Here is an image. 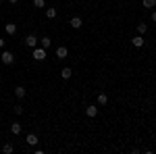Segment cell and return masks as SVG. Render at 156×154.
I'll return each mask as SVG.
<instances>
[{
  "mask_svg": "<svg viewBox=\"0 0 156 154\" xmlns=\"http://www.w3.org/2000/svg\"><path fill=\"white\" fill-rule=\"evenodd\" d=\"M0 60H2L4 65H12V63H15V54H12L11 50H2V52H0Z\"/></svg>",
  "mask_w": 156,
  "mask_h": 154,
  "instance_id": "6da1fadb",
  "label": "cell"
},
{
  "mask_svg": "<svg viewBox=\"0 0 156 154\" xmlns=\"http://www.w3.org/2000/svg\"><path fill=\"white\" fill-rule=\"evenodd\" d=\"M44 59H46V48L36 46V48H34V60H37V63H42Z\"/></svg>",
  "mask_w": 156,
  "mask_h": 154,
  "instance_id": "7a4b0ae2",
  "label": "cell"
},
{
  "mask_svg": "<svg viewBox=\"0 0 156 154\" xmlns=\"http://www.w3.org/2000/svg\"><path fill=\"white\" fill-rule=\"evenodd\" d=\"M37 44H40V38H37L36 34H29V36L25 38V46L27 48H36Z\"/></svg>",
  "mask_w": 156,
  "mask_h": 154,
  "instance_id": "3957f363",
  "label": "cell"
},
{
  "mask_svg": "<svg viewBox=\"0 0 156 154\" xmlns=\"http://www.w3.org/2000/svg\"><path fill=\"white\" fill-rule=\"evenodd\" d=\"M98 110H100L98 104H87V106H85V115L90 119H94V117H98Z\"/></svg>",
  "mask_w": 156,
  "mask_h": 154,
  "instance_id": "277c9868",
  "label": "cell"
},
{
  "mask_svg": "<svg viewBox=\"0 0 156 154\" xmlns=\"http://www.w3.org/2000/svg\"><path fill=\"white\" fill-rule=\"evenodd\" d=\"M67 56H69V48L67 46H58L56 48V59L58 60H65Z\"/></svg>",
  "mask_w": 156,
  "mask_h": 154,
  "instance_id": "5b68a950",
  "label": "cell"
},
{
  "mask_svg": "<svg viewBox=\"0 0 156 154\" xmlns=\"http://www.w3.org/2000/svg\"><path fill=\"white\" fill-rule=\"evenodd\" d=\"M69 25H71L73 29H79V27H81V25H83V19H81V17H77V15H75V17H71V21H69Z\"/></svg>",
  "mask_w": 156,
  "mask_h": 154,
  "instance_id": "8992f818",
  "label": "cell"
},
{
  "mask_svg": "<svg viewBox=\"0 0 156 154\" xmlns=\"http://www.w3.org/2000/svg\"><path fill=\"white\" fill-rule=\"evenodd\" d=\"M25 142H27V146H37V135L36 133H27V138H25Z\"/></svg>",
  "mask_w": 156,
  "mask_h": 154,
  "instance_id": "52a82bcc",
  "label": "cell"
},
{
  "mask_svg": "<svg viewBox=\"0 0 156 154\" xmlns=\"http://www.w3.org/2000/svg\"><path fill=\"white\" fill-rule=\"evenodd\" d=\"M25 94H27V90H25L23 85H17V88H15V96H17L19 100H23V98H25Z\"/></svg>",
  "mask_w": 156,
  "mask_h": 154,
  "instance_id": "ba28073f",
  "label": "cell"
},
{
  "mask_svg": "<svg viewBox=\"0 0 156 154\" xmlns=\"http://www.w3.org/2000/svg\"><path fill=\"white\" fill-rule=\"evenodd\" d=\"M56 15H58V11L54 6H46V19H56Z\"/></svg>",
  "mask_w": 156,
  "mask_h": 154,
  "instance_id": "9c48e42d",
  "label": "cell"
},
{
  "mask_svg": "<svg viewBox=\"0 0 156 154\" xmlns=\"http://www.w3.org/2000/svg\"><path fill=\"white\" fill-rule=\"evenodd\" d=\"M106 104H108V96L104 92H100L98 94V106H106Z\"/></svg>",
  "mask_w": 156,
  "mask_h": 154,
  "instance_id": "30bf717a",
  "label": "cell"
},
{
  "mask_svg": "<svg viewBox=\"0 0 156 154\" xmlns=\"http://www.w3.org/2000/svg\"><path fill=\"white\" fill-rule=\"evenodd\" d=\"M131 44H133L135 48H142V46H144L146 42H144V38H142V34H140V36H135V38H133V40H131Z\"/></svg>",
  "mask_w": 156,
  "mask_h": 154,
  "instance_id": "8fae6325",
  "label": "cell"
},
{
  "mask_svg": "<svg viewBox=\"0 0 156 154\" xmlns=\"http://www.w3.org/2000/svg\"><path fill=\"white\" fill-rule=\"evenodd\" d=\"M4 31H6L9 36H15V34H17V25L15 23H6L4 25Z\"/></svg>",
  "mask_w": 156,
  "mask_h": 154,
  "instance_id": "7c38bea8",
  "label": "cell"
},
{
  "mask_svg": "<svg viewBox=\"0 0 156 154\" xmlns=\"http://www.w3.org/2000/svg\"><path fill=\"white\" fill-rule=\"evenodd\" d=\"M50 44H52V40H50V36L40 38V46H42V48H46V50H48V48H50Z\"/></svg>",
  "mask_w": 156,
  "mask_h": 154,
  "instance_id": "4fadbf2b",
  "label": "cell"
},
{
  "mask_svg": "<svg viewBox=\"0 0 156 154\" xmlns=\"http://www.w3.org/2000/svg\"><path fill=\"white\" fill-rule=\"evenodd\" d=\"M60 77H62V79L67 81V79H71V77H73V71H71V69H69V67H65V69L60 71Z\"/></svg>",
  "mask_w": 156,
  "mask_h": 154,
  "instance_id": "5bb4252c",
  "label": "cell"
},
{
  "mask_svg": "<svg viewBox=\"0 0 156 154\" xmlns=\"http://www.w3.org/2000/svg\"><path fill=\"white\" fill-rule=\"evenodd\" d=\"M142 6L148 9V11H152V9L156 6V0H142Z\"/></svg>",
  "mask_w": 156,
  "mask_h": 154,
  "instance_id": "9a60e30c",
  "label": "cell"
},
{
  "mask_svg": "<svg viewBox=\"0 0 156 154\" xmlns=\"http://www.w3.org/2000/svg\"><path fill=\"white\" fill-rule=\"evenodd\" d=\"M2 152H4V154H12V152H15V146L6 142L4 146H2Z\"/></svg>",
  "mask_w": 156,
  "mask_h": 154,
  "instance_id": "2e32d148",
  "label": "cell"
},
{
  "mask_svg": "<svg viewBox=\"0 0 156 154\" xmlns=\"http://www.w3.org/2000/svg\"><path fill=\"white\" fill-rule=\"evenodd\" d=\"M11 133L19 135V133H21V123H12V125H11Z\"/></svg>",
  "mask_w": 156,
  "mask_h": 154,
  "instance_id": "e0dca14e",
  "label": "cell"
},
{
  "mask_svg": "<svg viewBox=\"0 0 156 154\" xmlns=\"http://www.w3.org/2000/svg\"><path fill=\"white\" fill-rule=\"evenodd\" d=\"M146 31H148V23L140 21V23H137V34H146Z\"/></svg>",
  "mask_w": 156,
  "mask_h": 154,
  "instance_id": "ac0fdd59",
  "label": "cell"
},
{
  "mask_svg": "<svg viewBox=\"0 0 156 154\" xmlns=\"http://www.w3.org/2000/svg\"><path fill=\"white\" fill-rule=\"evenodd\" d=\"M34 9H46V0H34Z\"/></svg>",
  "mask_w": 156,
  "mask_h": 154,
  "instance_id": "d6986e66",
  "label": "cell"
},
{
  "mask_svg": "<svg viewBox=\"0 0 156 154\" xmlns=\"http://www.w3.org/2000/svg\"><path fill=\"white\" fill-rule=\"evenodd\" d=\"M15 115H23V106L17 104V106H15Z\"/></svg>",
  "mask_w": 156,
  "mask_h": 154,
  "instance_id": "ffe728a7",
  "label": "cell"
},
{
  "mask_svg": "<svg viewBox=\"0 0 156 154\" xmlns=\"http://www.w3.org/2000/svg\"><path fill=\"white\" fill-rule=\"evenodd\" d=\"M150 19H152V23H156V11H152V15H150Z\"/></svg>",
  "mask_w": 156,
  "mask_h": 154,
  "instance_id": "44dd1931",
  "label": "cell"
},
{
  "mask_svg": "<svg viewBox=\"0 0 156 154\" xmlns=\"http://www.w3.org/2000/svg\"><path fill=\"white\" fill-rule=\"evenodd\" d=\"M4 44H6V40H2V38H0V50H4Z\"/></svg>",
  "mask_w": 156,
  "mask_h": 154,
  "instance_id": "7402d4cb",
  "label": "cell"
},
{
  "mask_svg": "<svg viewBox=\"0 0 156 154\" xmlns=\"http://www.w3.org/2000/svg\"><path fill=\"white\" fill-rule=\"evenodd\" d=\"M9 2H11V4H17V2H19V0H9Z\"/></svg>",
  "mask_w": 156,
  "mask_h": 154,
  "instance_id": "603a6c76",
  "label": "cell"
},
{
  "mask_svg": "<svg viewBox=\"0 0 156 154\" xmlns=\"http://www.w3.org/2000/svg\"><path fill=\"white\" fill-rule=\"evenodd\" d=\"M0 4H2V0H0Z\"/></svg>",
  "mask_w": 156,
  "mask_h": 154,
  "instance_id": "cb8c5ba5",
  "label": "cell"
}]
</instances>
